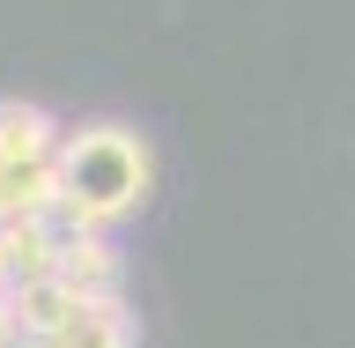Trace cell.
<instances>
[{
	"label": "cell",
	"mask_w": 355,
	"mask_h": 348,
	"mask_svg": "<svg viewBox=\"0 0 355 348\" xmlns=\"http://www.w3.org/2000/svg\"><path fill=\"white\" fill-rule=\"evenodd\" d=\"M155 185V156L148 141L119 119H89L60 141V238L74 230H111L119 215H133Z\"/></svg>",
	"instance_id": "obj_1"
},
{
	"label": "cell",
	"mask_w": 355,
	"mask_h": 348,
	"mask_svg": "<svg viewBox=\"0 0 355 348\" xmlns=\"http://www.w3.org/2000/svg\"><path fill=\"white\" fill-rule=\"evenodd\" d=\"M52 282H60L74 304H119L126 260L111 252L104 230H74V238H60V274H52Z\"/></svg>",
	"instance_id": "obj_2"
},
{
	"label": "cell",
	"mask_w": 355,
	"mask_h": 348,
	"mask_svg": "<svg viewBox=\"0 0 355 348\" xmlns=\"http://www.w3.org/2000/svg\"><path fill=\"white\" fill-rule=\"evenodd\" d=\"M0 267H8V297L52 282L60 274V222H0Z\"/></svg>",
	"instance_id": "obj_3"
},
{
	"label": "cell",
	"mask_w": 355,
	"mask_h": 348,
	"mask_svg": "<svg viewBox=\"0 0 355 348\" xmlns=\"http://www.w3.org/2000/svg\"><path fill=\"white\" fill-rule=\"evenodd\" d=\"M67 133L52 126V111L30 104V97H0V171L15 163H52Z\"/></svg>",
	"instance_id": "obj_4"
},
{
	"label": "cell",
	"mask_w": 355,
	"mask_h": 348,
	"mask_svg": "<svg viewBox=\"0 0 355 348\" xmlns=\"http://www.w3.org/2000/svg\"><path fill=\"white\" fill-rule=\"evenodd\" d=\"M60 215V156L0 171V222H52Z\"/></svg>",
	"instance_id": "obj_5"
},
{
	"label": "cell",
	"mask_w": 355,
	"mask_h": 348,
	"mask_svg": "<svg viewBox=\"0 0 355 348\" xmlns=\"http://www.w3.org/2000/svg\"><path fill=\"white\" fill-rule=\"evenodd\" d=\"M44 348H133V311L119 304H74L60 326L44 333Z\"/></svg>",
	"instance_id": "obj_6"
},
{
	"label": "cell",
	"mask_w": 355,
	"mask_h": 348,
	"mask_svg": "<svg viewBox=\"0 0 355 348\" xmlns=\"http://www.w3.org/2000/svg\"><path fill=\"white\" fill-rule=\"evenodd\" d=\"M67 311H74V297H67L60 282H37V289H15V319H22V333H37V341H44V333H52V326H60Z\"/></svg>",
	"instance_id": "obj_7"
},
{
	"label": "cell",
	"mask_w": 355,
	"mask_h": 348,
	"mask_svg": "<svg viewBox=\"0 0 355 348\" xmlns=\"http://www.w3.org/2000/svg\"><path fill=\"white\" fill-rule=\"evenodd\" d=\"M15 333H22V319H15V297H8V289H0V348L15 341Z\"/></svg>",
	"instance_id": "obj_8"
},
{
	"label": "cell",
	"mask_w": 355,
	"mask_h": 348,
	"mask_svg": "<svg viewBox=\"0 0 355 348\" xmlns=\"http://www.w3.org/2000/svg\"><path fill=\"white\" fill-rule=\"evenodd\" d=\"M8 348H44V341H37V333H15V341H8Z\"/></svg>",
	"instance_id": "obj_9"
}]
</instances>
